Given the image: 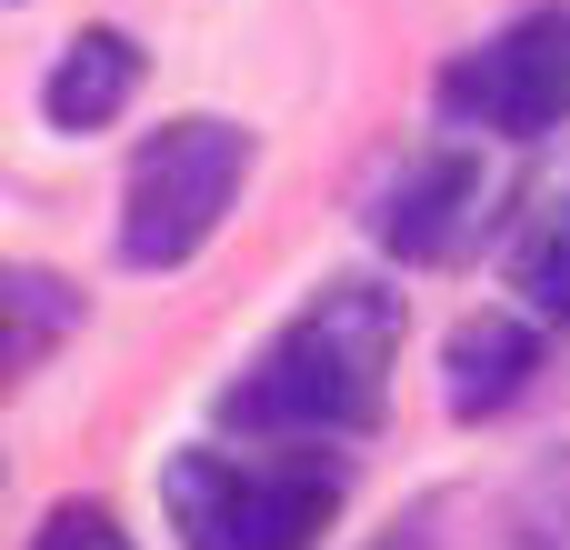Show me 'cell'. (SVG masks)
I'll use <instances>...</instances> for the list:
<instances>
[{
	"mask_svg": "<svg viewBox=\"0 0 570 550\" xmlns=\"http://www.w3.org/2000/svg\"><path fill=\"white\" fill-rule=\"evenodd\" d=\"M30 550H130V531H120L100 501H60V511L30 531Z\"/></svg>",
	"mask_w": 570,
	"mask_h": 550,
	"instance_id": "obj_10",
	"label": "cell"
},
{
	"mask_svg": "<svg viewBox=\"0 0 570 550\" xmlns=\"http://www.w3.org/2000/svg\"><path fill=\"white\" fill-rule=\"evenodd\" d=\"M391 361H401V291L381 281H331L230 391L220 421L240 441H361L391 401Z\"/></svg>",
	"mask_w": 570,
	"mask_h": 550,
	"instance_id": "obj_1",
	"label": "cell"
},
{
	"mask_svg": "<svg viewBox=\"0 0 570 550\" xmlns=\"http://www.w3.org/2000/svg\"><path fill=\"white\" fill-rule=\"evenodd\" d=\"M441 120L451 130H481V140H541L570 120V0L561 10H531L521 30L461 50L441 70Z\"/></svg>",
	"mask_w": 570,
	"mask_h": 550,
	"instance_id": "obj_4",
	"label": "cell"
},
{
	"mask_svg": "<svg viewBox=\"0 0 570 550\" xmlns=\"http://www.w3.org/2000/svg\"><path fill=\"white\" fill-rule=\"evenodd\" d=\"M130 90H140L130 30H80V40L50 60V80H40V110H50V130H110V120L130 110Z\"/></svg>",
	"mask_w": 570,
	"mask_h": 550,
	"instance_id": "obj_7",
	"label": "cell"
},
{
	"mask_svg": "<svg viewBox=\"0 0 570 550\" xmlns=\"http://www.w3.org/2000/svg\"><path fill=\"white\" fill-rule=\"evenodd\" d=\"M240 170H250V130L240 120H210V110L160 120L130 150V180H120V261L130 271H180L220 230Z\"/></svg>",
	"mask_w": 570,
	"mask_h": 550,
	"instance_id": "obj_3",
	"label": "cell"
},
{
	"mask_svg": "<svg viewBox=\"0 0 570 550\" xmlns=\"http://www.w3.org/2000/svg\"><path fill=\"white\" fill-rule=\"evenodd\" d=\"M511 291H521L541 321L570 331V210H541V220L511 240Z\"/></svg>",
	"mask_w": 570,
	"mask_h": 550,
	"instance_id": "obj_9",
	"label": "cell"
},
{
	"mask_svg": "<svg viewBox=\"0 0 570 550\" xmlns=\"http://www.w3.org/2000/svg\"><path fill=\"white\" fill-rule=\"evenodd\" d=\"M531 371H541V331H521L511 311H471L441 351V401L461 421H501L531 391Z\"/></svg>",
	"mask_w": 570,
	"mask_h": 550,
	"instance_id": "obj_6",
	"label": "cell"
},
{
	"mask_svg": "<svg viewBox=\"0 0 570 550\" xmlns=\"http://www.w3.org/2000/svg\"><path fill=\"white\" fill-rule=\"evenodd\" d=\"M0 311H10V351H0V361H10V381H30V371L80 331V291H70V281H50V271H10V281H0Z\"/></svg>",
	"mask_w": 570,
	"mask_h": 550,
	"instance_id": "obj_8",
	"label": "cell"
},
{
	"mask_svg": "<svg viewBox=\"0 0 570 550\" xmlns=\"http://www.w3.org/2000/svg\"><path fill=\"white\" fill-rule=\"evenodd\" d=\"M351 501V461L331 441H250V451H170L160 511L180 550H311Z\"/></svg>",
	"mask_w": 570,
	"mask_h": 550,
	"instance_id": "obj_2",
	"label": "cell"
},
{
	"mask_svg": "<svg viewBox=\"0 0 570 550\" xmlns=\"http://www.w3.org/2000/svg\"><path fill=\"white\" fill-rule=\"evenodd\" d=\"M481 220H491V170H481L471 150L411 160V170L381 190V210H371V230H381L391 261H461V251L481 240Z\"/></svg>",
	"mask_w": 570,
	"mask_h": 550,
	"instance_id": "obj_5",
	"label": "cell"
},
{
	"mask_svg": "<svg viewBox=\"0 0 570 550\" xmlns=\"http://www.w3.org/2000/svg\"><path fill=\"white\" fill-rule=\"evenodd\" d=\"M381 550H431V531H421V521H411V531H391V541Z\"/></svg>",
	"mask_w": 570,
	"mask_h": 550,
	"instance_id": "obj_11",
	"label": "cell"
}]
</instances>
